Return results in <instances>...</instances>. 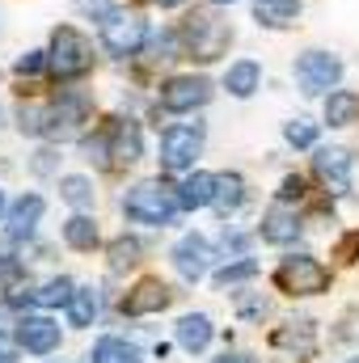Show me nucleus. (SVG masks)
<instances>
[{
    "mask_svg": "<svg viewBox=\"0 0 359 363\" xmlns=\"http://www.w3.org/2000/svg\"><path fill=\"white\" fill-rule=\"evenodd\" d=\"M182 211L178 203V186H165L161 178L136 182L127 194H123V216L131 224H148V228H165L174 224V216Z\"/></svg>",
    "mask_w": 359,
    "mask_h": 363,
    "instance_id": "f257e3e1",
    "label": "nucleus"
},
{
    "mask_svg": "<svg viewBox=\"0 0 359 363\" xmlns=\"http://www.w3.org/2000/svg\"><path fill=\"white\" fill-rule=\"evenodd\" d=\"M148 34H153L148 21L140 13H131V9H118L114 4L106 17H97V43H101V51L110 60H136L144 51Z\"/></svg>",
    "mask_w": 359,
    "mask_h": 363,
    "instance_id": "f03ea898",
    "label": "nucleus"
},
{
    "mask_svg": "<svg viewBox=\"0 0 359 363\" xmlns=\"http://www.w3.org/2000/svg\"><path fill=\"white\" fill-rule=\"evenodd\" d=\"M47 72L55 81H81L93 72V43L77 26H55L51 30V47H47Z\"/></svg>",
    "mask_w": 359,
    "mask_h": 363,
    "instance_id": "7ed1b4c3",
    "label": "nucleus"
},
{
    "mask_svg": "<svg viewBox=\"0 0 359 363\" xmlns=\"http://www.w3.org/2000/svg\"><path fill=\"white\" fill-rule=\"evenodd\" d=\"M178 34L186 47V60H199V64H216L233 43V26L211 17V13H190Z\"/></svg>",
    "mask_w": 359,
    "mask_h": 363,
    "instance_id": "20e7f679",
    "label": "nucleus"
},
{
    "mask_svg": "<svg viewBox=\"0 0 359 363\" xmlns=\"http://www.w3.org/2000/svg\"><path fill=\"white\" fill-rule=\"evenodd\" d=\"M207 127L203 123H174L161 131V169L165 174H190L194 157L203 152Z\"/></svg>",
    "mask_w": 359,
    "mask_h": 363,
    "instance_id": "39448f33",
    "label": "nucleus"
},
{
    "mask_svg": "<svg viewBox=\"0 0 359 363\" xmlns=\"http://www.w3.org/2000/svg\"><path fill=\"white\" fill-rule=\"evenodd\" d=\"M93 114V101L89 93L81 89H64L55 101H47V131H43V140H72V135H81V127L89 123Z\"/></svg>",
    "mask_w": 359,
    "mask_h": 363,
    "instance_id": "423d86ee",
    "label": "nucleus"
},
{
    "mask_svg": "<svg viewBox=\"0 0 359 363\" xmlns=\"http://www.w3.org/2000/svg\"><path fill=\"white\" fill-rule=\"evenodd\" d=\"M275 287L287 296H321L330 287V271L313 254H287L275 271Z\"/></svg>",
    "mask_w": 359,
    "mask_h": 363,
    "instance_id": "0eeeda50",
    "label": "nucleus"
},
{
    "mask_svg": "<svg viewBox=\"0 0 359 363\" xmlns=\"http://www.w3.org/2000/svg\"><path fill=\"white\" fill-rule=\"evenodd\" d=\"M292 77L304 97H321V93H334L343 81V60L334 51H304L296 64H292Z\"/></svg>",
    "mask_w": 359,
    "mask_h": 363,
    "instance_id": "6e6552de",
    "label": "nucleus"
},
{
    "mask_svg": "<svg viewBox=\"0 0 359 363\" xmlns=\"http://www.w3.org/2000/svg\"><path fill=\"white\" fill-rule=\"evenodd\" d=\"M211 81L199 77V72H182V77H170L161 93H157V106L165 114H190V110H203L211 101Z\"/></svg>",
    "mask_w": 359,
    "mask_h": 363,
    "instance_id": "1a4fd4ad",
    "label": "nucleus"
},
{
    "mask_svg": "<svg viewBox=\"0 0 359 363\" xmlns=\"http://www.w3.org/2000/svg\"><path fill=\"white\" fill-rule=\"evenodd\" d=\"M313 174L321 178V186L330 194H347L351 190V178H355V157L338 144L330 148H313Z\"/></svg>",
    "mask_w": 359,
    "mask_h": 363,
    "instance_id": "9d476101",
    "label": "nucleus"
},
{
    "mask_svg": "<svg viewBox=\"0 0 359 363\" xmlns=\"http://www.w3.org/2000/svg\"><path fill=\"white\" fill-rule=\"evenodd\" d=\"M211 258H216V250H211V241L203 233H186L174 245V267H178V274L186 283H199L203 274L211 271Z\"/></svg>",
    "mask_w": 359,
    "mask_h": 363,
    "instance_id": "9b49d317",
    "label": "nucleus"
},
{
    "mask_svg": "<svg viewBox=\"0 0 359 363\" xmlns=\"http://www.w3.org/2000/svg\"><path fill=\"white\" fill-rule=\"evenodd\" d=\"M43 211H47V199L43 194H21V199H13V207L4 211V233H9V241H30L34 237V228H38V220H43Z\"/></svg>",
    "mask_w": 359,
    "mask_h": 363,
    "instance_id": "f8f14e48",
    "label": "nucleus"
},
{
    "mask_svg": "<svg viewBox=\"0 0 359 363\" xmlns=\"http://www.w3.org/2000/svg\"><path fill=\"white\" fill-rule=\"evenodd\" d=\"M17 342H21V351H30V355H51L55 347H60V321H51V317H43V313H26L21 321H17Z\"/></svg>",
    "mask_w": 359,
    "mask_h": 363,
    "instance_id": "ddd939ff",
    "label": "nucleus"
},
{
    "mask_svg": "<svg viewBox=\"0 0 359 363\" xmlns=\"http://www.w3.org/2000/svg\"><path fill=\"white\" fill-rule=\"evenodd\" d=\"M170 300H174V291H170L161 279H140V283L123 296V313H127V317H148V313L170 308Z\"/></svg>",
    "mask_w": 359,
    "mask_h": 363,
    "instance_id": "4468645a",
    "label": "nucleus"
},
{
    "mask_svg": "<svg viewBox=\"0 0 359 363\" xmlns=\"http://www.w3.org/2000/svg\"><path fill=\"white\" fill-rule=\"evenodd\" d=\"M106 131H110V157H114V165H136L144 157V131H140L136 118H114Z\"/></svg>",
    "mask_w": 359,
    "mask_h": 363,
    "instance_id": "2eb2a0df",
    "label": "nucleus"
},
{
    "mask_svg": "<svg viewBox=\"0 0 359 363\" xmlns=\"http://www.w3.org/2000/svg\"><path fill=\"white\" fill-rule=\"evenodd\" d=\"M258 237H263L267 245H292V241L300 237V216H296L287 203L275 199V207H267V216H263V224H258Z\"/></svg>",
    "mask_w": 359,
    "mask_h": 363,
    "instance_id": "dca6fc26",
    "label": "nucleus"
},
{
    "mask_svg": "<svg viewBox=\"0 0 359 363\" xmlns=\"http://www.w3.org/2000/svg\"><path fill=\"white\" fill-rule=\"evenodd\" d=\"M211 199H216V174H207V169H190V174L178 182V203H182V211L211 207Z\"/></svg>",
    "mask_w": 359,
    "mask_h": 363,
    "instance_id": "f3484780",
    "label": "nucleus"
},
{
    "mask_svg": "<svg viewBox=\"0 0 359 363\" xmlns=\"http://www.w3.org/2000/svg\"><path fill=\"white\" fill-rule=\"evenodd\" d=\"M224 89L233 97H254L263 89V64L258 60H233L224 68Z\"/></svg>",
    "mask_w": 359,
    "mask_h": 363,
    "instance_id": "a211bd4d",
    "label": "nucleus"
},
{
    "mask_svg": "<svg viewBox=\"0 0 359 363\" xmlns=\"http://www.w3.org/2000/svg\"><path fill=\"white\" fill-rule=\"evenodd\" d=\"M300 0H254V21L267 30H287L300 17Z\"/></svg>",
    "mask_w": 359,
    "mask_h": 363,
    "instance_id": "6ab92c4d",
    "label": "nucleus"
},
{
    "mask_svg": "<svg viewBox=\"0 0 359 363\" xmlns=\"http://www.w3.org/2000/svg\"><path fill=\"white\" fill-rule=\"evenodd\" d=\"M326 123L330 127H355L359 123V93L355 89L326 93Z\"/></svg>",
    "mask_w": 359,
    "mask_h": 363,
    "instance_id": "aec40b11",
    "label": "nucleus"
},
{
    "mask_svg": "<svg viewBox=\"0 0 359 363\" xmlns=\"http://www.w3.org/2000/svg\"><path fill=\"white\" fill-rule=\"evenodd\" d=\"M241 203H245V178L241 174H216V199H211V207L220 216H233V211H241Z\"/></svg>",
    "mask_w": 359,
    "mask_h": 363,
    "instance_id": "412c9836",
    "label": "nucleus"
},
{
    "mask_svg": "<svg viewBox=\"0 0 359 363\" xmlns=\"http://www.w3.org/2000/svg\"><path fill=\"white\" fill-rule=\"evenodd\" d=\"M64 241L72 245V250H81V254H93L97 245H101V233H97V220L85 216V211H77L68 224H64Z\"/></svg>",
    "mask_w": 359,
    "mask_h": 363,
    "instance_id": "4be33fe9",
    "label": "nucleus"
},
{
    "mask_svg": "<svg viewBox=\"0 0 359 363\" xmlns=\"http://www.w3.org/2000/svg\"><path fill=\"white\" fill-rule=\"evenodd\" d=\"M207 342H211V321L203 313H186L178 321V347L194 355V351H207Z\"/></svg>",
    "mask_w": 359,
    "mask_h": 363,
    "instance_id": "5701e85b",
    "label": "nucleus"
},
{
    "mask_svg": "<svg viewBox=\"0 0 359 363\" xmlns=\"http://www.w3.org/2000/svg\"><path fill=\"white\" fill-rule=\"evenodd\" d=\"M140 359V351L127 342V338H97L93 342V351H89V363H136Z\"/></svg>",
    "mask_w": 359,
    "mask_h": 363,
    "instance_id": "b1692460",
    "label": "nucleus"
},
{
    "mask_svg": "<svg viewBox=\"0 0 359 363\" xmlns=\"http://www.w3.org/2000/svg\"><path fill=\"white\" fill-rule=\"evenodd\" d=\"M60 199H64L68 207L85 211V207H93V182L85 178V174H64V178H60Z\"/></svg>",
    "mask_w": 359,
    "mask_h": 363,
    "instance_id": "393cba45",
    "label": "nucleus"
},
{
    "mask_svg": "<svg viewBox=\"0 0 359 363\" xmlns=\"http://www.w3.org/2000/svg\"><path fill=\"white\" fill-rule=\"evenodd\" d=\"M64 308H68V325H93V317H97V291L93 287H77Z\"/></svg>",
    "mask_w": 359,
    "mask_h": 363,
    "instance_id": "a878e982",
    "label": "nucleus"
},
{
    "mask_svg": "<svg viewBox=\"0 0 359 363\" xmlns=\"http://www.w3.org/2000/svg\"><path fill=\"white\" fill-rule=\"evenodd\" d=\"M72 291H77V283H72L68 274H60V279H47V283L34 291V304H38V308H55V304H68Z\"/></svg>",
    "mask_w": 359,
    "mask_h": 363,
    "instance_id": "bb28decb",
    "label": "nucleus"
},
{
    "mask_svg": "<svg viewBox=\"0 0 359 363\" xmlns=\"http://www.w3.org/2000/svg\"><path fill=\"white\" fill-rule=\"evenodd\" d=\"M283 140H287L296 152L317 148V123H313V118H287V123H283Z\"/></svg>",
    "mask_w": 359,
    "mask_h": 363,
    "instance_id": "cd10ccee",
    "label": "nucleus"
},
{
    "mask_svg": "<svg viewBox=\"0 0 359 363\" xmlns=\"http://www.w3.org/2000/svg\"><path fill=\"white\" fill-rule=\"evenodd\" d=\"M140 254H144V245L136 241V237H118L114 245H110V271H127V267H136L140 262Z\"/></svg>",
    "mask_w": 359,
    "mask_h": 363,
    "instance_id": "c85d7f7f",
    "label": "nucleus"
},
{
    "mask_svg": "<svg viewBox=\"0 0 359 363\" xmlns=\"http://www.w3.org/2000/svg\"><path fill=\"white\" fill-rule=\"evenodd\" d=\"M254 274H258V262L241 254L237 262H228V267H220V271L211 274V279H216V287H233V283H245V279H254Z\"/></svg>",
    "mask_w": 359,
    "mask_h": 363,
    "instance_id": "c756f323",
    "label": "nucleus"
},
{
    "mask_svg": "<svg viewBox=\"0 0 359 363\" xmlns=\"http://www.w3.org/2000/svg\"><path fill=\"white\" fill-rule=\"evenodd\" d=\"M17 131L21 135H43L47 131V106H38V101H21L17 106Z\"/></svg>",
    "mask_w": 359,
    "mask_h": 363,
    "instance_id": "7c9ffc66",
    "label": "nucleus"
},
{
    "mask_svg": "<svg viewBox=\"0 0 359 363\" xmlns=\"http://www.w3.org/2000/svg\"><path fill=\"white\" fill-rule=\"evenodd\" d=\"M296 330H279L275 334V347H300V355H309L313 351V321H292Z\"/></svg>",
    "mask_w": 359,
    "mask_h": 363,
    "instance_id": "2f4dec72",
    "label": "nucleus"
},
{
    "mask_svg": "<svg viewBox=\"0 0 359 363\" xmlns=\"http://www.w3.org/2000/svg\"><path fill=\"white\" fill-rule=\"evenodd\" d=\"M21 279H26L21 258H13V254H0V291H13Z\"/></svg>",
    "mask_w": 359,
    "mask_h": 363,
    "instance_id": "473e14b6",
    "label": "nucleus"
},
{
    "mask_svg": "<svg viewBox=\"0 0 359 363\" xmlns=\"http://www.w3.org/2000/svg\"><path fill=\"white\" fill-rule=\"evenodd\" d=\"M51 64H47V51H26L17 64H13V72L17 77H38V72H47Z\"/></svg>",
    "mask_w": 359,
    "mask_h": 363,
    "instance_id": "72a5a7b5",
    "label": "nucleus"
},
{
    "mask_svg": "<svg viewBox=\"0 0 359 363\" xmlns=\"http://www.w3.org/2000/svg\"><path fill=\"white\" fill-rule=\"evenodd\" d=\"M292 199H296V203L304 199V178H300V174H287V178L279 182V203H292Z\"/></svg>",
    "mask_w": 359,
    "mask_h": 363,
    "instance_id": "f704fd0d",
    "label": "nucleus"
},
{
    "mask_svg": "<svg viewBox=\"0 0 359 363\" xmlns=\"http://www.w3.org/2000/svg\"><path fill=\"white\" fill-rule=\"evenodd\" d=\"M334 254H338V258H347V262H355V258H359V228H355V233H347V237L334 245Z\"/></svg>",
    "mask_w": 359,
    "mask_h": 363,
    "instance_id": "c9c22d12",
    "label": "nucleus"
},
{
    "mask_svg": "<svg viewBox=\"0 0 359 363\" xmlns=\"http://www.w3.org/2000/svg\"><path fill=\"white\" fill-rule=\"evenodd\" d=\"M17 351H21L17 334H4V330H0V363H17Z\"/></svg>",
    "mask_w": 359,
    "mask_h": 363,
    "instance_id": "e433bc0d",
    "label": "nucleus"
},
{
    "mask_svg": "<svg viewBox=\"0 0 359 363\" xmlns=\"http://www.w3.org/2000/svg\"><path fill=\"white\" fill-rule=\"evenodd\" d=\"M77 9H81V13H89L93 21H97V17H106V13L114 9V0H77Z\"/></svg>",
    "mask_w": 359,
    "mask_h": 363,
    "instance_id": "4c0bfd02",
    "label": "nucleus"
},
{
    "mask_svg": "<svg viewBox=\"0 0 359 363\" xmlns=\"http://www.w3.org/2000/svg\"><path fill=\"white\" fill-rule=\"evenodd\" d=\"M51 169H55V148H43L34 157V174H51Z\"/></svg>",
    "mask_w": 359,
    "mask_h": 363,
    "instance_id": "58836bf2",
    "label": "nucleus"
},
{
    "mask_svg": "<svg viewBox=\"0 0 359 363\" xmlns=\"http://www.w3.org/2000/svg\"><path fill=\"white\" fill-rule=\"evenodd\" d=\"M157 9H178V4H186V0H153Z\"/></svg>",
    "mask_w": 359,
    "mask_h": 363,
    "instance_id": "ea45409f",
    "label": "nucleus"
},
{
    "mask_svg": "<svg viewBox=\"0 0 359 363\" xmlns=\"http://www.w3.org/2000/svg\"><path fill=\"white\" fill-rule=\"evenodd\" d=\"M220 363H245V355H224Z\"/></svg>",
    "mask_w": 359,
    "mask_h": 363,
    "instance_id": "a19ab883",
    "label": "nucleus"
},
{
    "mask_svg": "<svg viewBox=\"0 0 359 363\" xmlns=\"http://www.w3.org/2000/svg\"><path fill=\"white\" fill-rule=\"evenodd\" d=\"M4 211H9V203H4V190H0V220H4Z\"/></svg>",
    "mask_w": 359,
    "mask_h": 363,
    "instance_id": "79ce46f5",
    "label": "nucleus"
},
{
    "mask_svg": "<svg viewBox=\"0 0 359 363\" xmlns=\"http://www.w3.org/2000/svg\"><path fill=\"white\" fill-rule=\"evenodd\" d=\"M211 4H241V0H211Z\"/></svg>",
    "mask_w": 359,
    "mask_h": 363,
    "instance_id": "37998d69",
    "label": "nucleus"
},
{
    "mask_svg": "<svg viewBox=\"0 0 359 363\" xmlns=\"http://www.w3.org/2000/svg\"><path fill=\"white\" fill-rule=\"evenodd\" d=\"M347 363H359V359H347Z\"/></svg>",
    "mask_w": 359,
    "mask_h": 363,
    "instance_id": "c03bdc74",
    "label": "nucleus"
}]
</instances>
